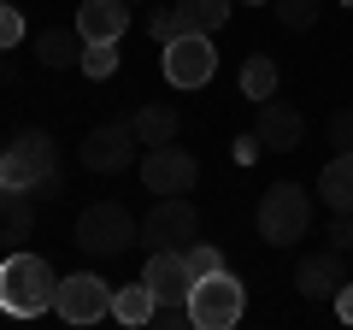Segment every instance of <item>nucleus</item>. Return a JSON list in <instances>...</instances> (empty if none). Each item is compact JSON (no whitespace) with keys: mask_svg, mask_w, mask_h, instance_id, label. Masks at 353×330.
<instances>
[{"mask_svg":"<svg viewBox=\"0 0 353 330\" xmlns=\"http://www.w3.org/2000/svg\"><path fill=\"white\" fill-rule=\"evenodd\" d=\"M130 242H136V218L118 201H101V206H83V213H77V248H83V254L118 260Z\"/></svg>","mask_w":353,"mask_h":330,"instance_id":"nucleus-3","label":"nucleus"},{"mask_svg":"<svg viewBox=\"0 0 353 330\" xmlns=\"http://www.w3.org/2000/svg\"><path fill=\"white\" fill-rule=\"evenodd\" d=\"M153 307H159V295H153L148 283H124V289H112V318H118V324H148Z\"/></svg>","mask_w":353,"mask_h":330,"instance_id":"nucleus-19","label":"nucleus"},{"mask_svg":"<svg viewBox=\"0 0 353 330\" xmlns=\"http://www.w3.org/2000/svg\"><path fill=\"white\" fill-rule=\"evenodd\" d=\"M30 195H36V201H59V195H65V177H59V171H48V177H41Z\"/></svg>","mask_w":353,"mask_h":330,"instance_id":"nucleus-29","label":"nucleus"},{"mask_svg":"<svg viewBox=\"0 0 353 330\" xmlns=\"http://www.w3.org/2000/svg\"><path fill=\"white\" fill-rule=\"evenodd\" d=\"M48 171H59V153H53L48 130H18L0 148V177H6V189H36Z\"/></svg>","mask_w":353,"mask_h":330,"instance_id":"nucleus-5","label":"nucleus"},{"mask_svg":"<svg viewBox=\"0 0 353 330\" xmlns=\"http://www.w3.org/2000/svg\"><path fill=\"white\" fill-rule=\"evenodd\" d=\"M306 230H312V195L301 183H271L259 195V236L271 248H294Z\"/></svg>","mask_w":353,"mask_h":330,"instance_id":"nucleus-2","label":"nucleus"},{"mask_svg":"<svg viewBox=\"0 0 353 330\" xmlns=\"http://www.w3.org/2000/svg\"><path fill=\"white\" fill-rule=\"evenodd\" d=\"M341 283H347V260H341V248H324V254H312V260L294 266V289H301L306 301H336Z\"/></svg>","mask_w":353,"mask_h":330,"instance_id":"nucleus-12","label":"nucleus"},{"mask_svg":"<svg viewBox=\"0 0 353 330\" xmlns=\"http://www.w3.org/2000/svg\"><path fill=\"white\" fill-rule=\"evenodd\" d=\"M183 30H189V24H183V12H176V6H159V12L148 18V36L159 41V48H165V41H176Z\"/></svg>","mask_w":353,"mask_h":330,"instance_id":"nucleus-25","label":"nucleus"},{"mask_svg":"<svg viewBox=\"0 0 353 330\" xmlns=\"http://www.w3.org/2000/svg\"><path fill=\"white\" fill-rule=\"evenodd\" d=\"M53 295H59V278H53V266L41 254H12L0 266V301H6V313L36 318L53 307Z\"/></svg>","mask_w":353,"mask_h":330,"instance_id":"nucleus-1","label":"nucleus"},{"mask_svg":"<svg viewBox=\"0 0 353 330\" xmlns=\"http://www.w3.org/2000/svg\"><path fill=\"white\" fill-rule=\"evenodd\" d=\"M218 71V48L212 36H201V30H183L176 41H165V77H171L176 89H201V83H212Z\"/></svg>","mask_w":353,"mask_h":330,"instance_id":"nucleus-6","label":"nucleus"},{"mask_svg":"<svg viewBox=\"0 0 353 330\" xmlns=\"http://www.w3.org/2000/svg\"><path fill=\"white\" fill-rule=\"evenodd\" d=\"M336 313H341V324H353V278L336 289Z\"/></svg>","mask_w":353,"mask_h":330,"instance_id":"nucleus-31","label":"nucleus"},{"mask_svg":"<svg viewBox=\"0 0 353 330\" xmlns=\"http://www.w3.org/2000/svg\"><path fill=\"white\" fill-rule=\"evenodd\" d=\"M136 153H141V142H136L130 124H101V130L83 136V165L88 171H106V177H112V171H130Z\"/></svg>","mask_w":353,"mask_h":330,"instance_id":"nucleus-10","label":"nucleus"},{"mask_svg":"<svg viewBox=\"0 0 353 330\" xmlns=\"http://www.w3.org/2000/svg\"><path fill=\"white\" fill-rule=\"evenodd\" d=\"M230 6H236V0H176V12H183V24H189V30H201V36L224 30Z\"/></svg>","mask_w":353,"mask_h":330,"instance_id":"nucleus-20","label":"nucleus"},{"mask_svg":"<svg viewBox=\"0 0 353 330\" xmlns=\"http://www.w3.org/2000/svg\"><path fill=\"white\" fill-rule=\"evenodd\" d=\"M141 236H148L153 248H189V242L201 236V213L189 206V195H159L153 213L141 218Z\"/></svg>","mask_w":353,"mask_h":330,"instance_id":"nucleus-8","label":"nucleus"},{"mask_svg":"<svg viewBox=\"0 0 353 330\" xmlns=\"http://www.w3.org/2000/svg\"><path fill=\"white\" fill-rule=\"evenodd\" d=\"M241 307H248V289H241L230 271H212L189 289V318L194 330H236L241 324Z\"/></svg>","mask_w":353,"mask_h":330,"instance_id":"nucleus-4","label":"nucleus"},{"mask_svg":"<svg viewBox=\"0 0 353 330\" xmlns=\"http://www.w3.org/2000/svg\"><path fill=\"white\" fill-rule=\"evenodd\" d=\"M24 41V18H18V6L12 0H0V53L6 48H18Z\"/></svg>","mask_w":353,"mask_h":330,"instance_id":"nucleus-26","label":"nucleus"},{"mask_svg":"<svg viewBox=\"0 0 353 330\" xmlns=\"http://www.w3.org/2000/svg\"><path fill=\"white\" fill-rule=\"evenodd\" d=\"M341 6H353V0H341Z\"/></svg>","mask_w":353,"mask_h":330,"instance_id":"nucleus-35","label":"nucleus"},{"mask_svg":"<svg viewBox=\"0 0 353 330\" xmlns=\"http://www.w3.org/2000/svg\"><path fill=\"white\" fill-rule=\"evenodd\" d=\"M253 136L265 142V153H294L306 136L301 113H294L289 101H259V124H253Z\"/></svg>","mask_w":353,"mask_h":330,"instance_id":"nucleus-13","label":"nucleus"},{"mask_svg":"<svg viewBox=\"0 0 353 330\" xmlns=\"http://www.w3.org/2000/svg\"><path fill=\"white\" fill-rule=\"evenodd\" d=\"M30 230H36V195L0 189V242H24Z\"/></svg>","mask_w":353,"mask_h":330,"instance_id":"nucleus-15","label":"nucleus"},{"mask_svg":"<svg viewBox=\"0 0 353 330\" xmlns=\"http://www.w3.org/2000/svg\"><path fill=\"white\" fill-rule=\"evenodd\" d=\"M53 307H59L65 324H94V318L112 313V289H106V278H94V271H71V278H59Z\"/></svg>","mask_w":353,"mask_h":330,"instance_id":"nucleus-9","label":"nucleus"},{"mask_svg":"<svg viewBox=\"0 0 353 330\" xmlns=\"http://www.w3.org/2000/svg\"><path fill=\"white\" fill-rule=\"evenodd\" d=\"M0 313H6V301H0Z\"/></svg>","mask_w":353,"mask_h":330,"instance_id":"nucleus-33","label":"nucleus"},{"mask_svg":"<svg viewBox=\"0 0 353 330\" xmlns=\"http://www.w3.org/2000/svg\"><path fill=\"white\" fill-rule=\"evenodd\" d=\"M130 6H136V0H83V6H77L83 41H118L130 30Z\"/></svg>","mask_w":353,"mask_h":330,"instance_id":"nucleus-14","label":"nucleus"},{"mask_svg":"<svg viewBox=\"0 0 353 330\" xmlns=\"http://www.w3.org/2000/svg\"><path fill=\"white\" fill-rule=\"evenodd\" d=\"M83 71L88 77H112L118 71V41H88L83 48Z\"/></svg>","mask_w":353,"mask_h":330,"instance_id":"nucleus-23","label":"nucleus"},{"mask_svg":"<svg viewBox=\"0 0 353 330\" xmlns=\"http://www.w3.org/2000/svg\"><path fill=\"white\" fill-rule=\"evenodd\" d=\"M318 201H330V213H353V153H336L318 171Z\"/></svg>","mask_w":353,"mask_h":330,"instance_id":"nucleus-16","label":"nucleus"},{"mask_svg":"<svg viewBox=\"0 0 353 330\" xmlns=\"http://www.w3.org/2000/svg\"><path fill=\"white\" fill-rule=\"evenodd\" d=\"M330 248H353V213H336V218H330Z\"/></svg>","mask_w":353,"mask_h":330,"instance_id":"nucleus-28","label":"nucleus"},{"mask_svg":"<svg viewBox=\"0 0 353 330\" xmlns=\"http://www.w3.org/2000/svg\"><path fill=\"white\" fill-rule=\"evenodd\" d=\"M83 30H48V36H36V59L48 65V71H65V65H83Z\"/></svg>","mask_w":353,"mask_h":330,"instance_id":"nucleus-17","label":"nucleus"},{"mask_svg":"<svg viewBox=\"0 0 353 330\" xmlns=\"http://www.w3.org/2000/svg\"><path fill=\"white\" fill-rule=\"evenodd\" d=\"M0 189H6V177H0Z\"/></svg>","mask_w":353,"mask_h":330,"instance_id":"nucleus-34","label":"nucleus"},{"mask_svg":"<svg viewBox=\"0 0 353 330\" xmlns=\"http://www.w3.org/2000/svg\"><path fill=\"white\" fill-rule=\"evenodd\" d=\"M176 124H183V118H176V106H159V101H148L136 118H130V130H136V142H141V148L176 142Z\"/></svg>","mask_w":353,"mask_h":330,"instance_id":"nucleus-18","label":"nucleus"},{"mask_svg":"<svg viewBox=\"0 0 353 330\" xmlns=\"http://www.w3.org/2000/svg\"><path fill=\"white\" fill-rule=\"evenodd\" d=\"M183 260H189L194 283H201V278H212V271H224V254H218V248H206V242H189V248H183Z\"/></svg>","mask_w":353,"mask_h":330,"instance_id":"nucleus-24","label":"nucleus"},{"mask_svg":"<svg viewBox=\"0 0 353 330\" xmlns=\"http://www.w3.org/2000/svg\"><path fill=\"white\" fill-rule=\"evenodd\" d=\"M318 12H324V0H277V24L283 30H312Z\"/></svg>","mask_w":353,"mask_h":330,"instance_id":"nucleus-22","label":"nucleus"},{"mask_svg":"<svg viewBox=\"0 0 353 330\" xmlns=\"http://www.w3.org/2000/svg\"><path fill=\"white\" fill-rule=\"evenodd\" d=\"M248 6H259V0H248Z\"/></svg>","mask_w":353,"mask_h":330,"instance_id":"nucleus-32","label":"nucleus"},{"mask_svg":"<svg viewBox=\"0 0 353 330\" xmlns=\"http://www.w3.org/2000/svg\"><path fill=\"white\" fill-rule=\"evenodd\" d=\"M259 153H265V142H259V136H241V142H236V159H241V165H253Z\"/></svg>","mask_w":353,"mask_h":330,"instance_id":"nucleus-30","label":"nucleus"},{"mask_svg":"<svg viewBox=\"0 0 353 330\" xmlns=\"http://www.w3.org/2000/svg\"><path fill=\"white\" fill-rule=\"evenodd\" d=\"M330 142H336V153H353V113L330 118Z\"/></svg>","mask_w":353,"mask_h":330,"instance_id":"nucleus-27","label":"nucleus"},{"mask_svg":"<svg viewBox=\"0 0 353 330\" xmlns=\"http://www.w3.org/2000/svg\"><path fill=\"white\" fill-rule=\"evenodd\" d=\"M194 177H201V165H194L189 148H171V142L141 148V183H148V195H189Z\"/></svg>","mask_w":353,"mask_h":330,"instance_id":"nucleus-7","label":"nucleus"},{"mask_svg":"<svg viewBox=\"0 0 353 330\" xmlns=\"http://www.w3.org/2000/svg\"><path fill=\"white\" fill-rule=\"evenodd\" d=\"M241 95H248V101H271V95H277V65L265 59V53H253V59L241 65Z\"/></svg>","mask_w":353,"mask_h":330,"instance_id":"nucleus-21","label":"nucleus"},{"mask_svg":"<svg viewBox=\"0 0 353 330\" xmlns=\"http://www.w3.org/2000/svg\"><path fill=\"white\" fill-rule=\"evenodd\" d=\"M141 283H148L159 301H189L194 271H189V260H183V248H153V254H148V271H141Z\"/></svg>","mask_w":353,"mask_h":330,"instance_id":"nucleus-11","label":"nucleus"}]
</instances>
